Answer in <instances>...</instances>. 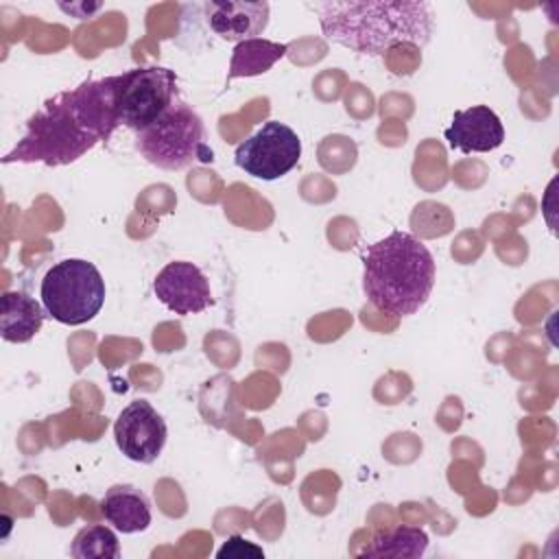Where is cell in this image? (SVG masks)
Here are the masks:
<instances>
[{"label": "cell", "instance_id": "5bb4252c", "mask_svg": "<svg viewBox=\"0 0 559 559\" xmlns=\"http://www.w3.org/2000/svg\"><path fill=\"white\" fill-rule=\"evenodd\" d=\"M288 46L286 44H277L271 39H245L240 44H236L234 55H231V63H229V72H227V83L234 79H242V76H258L269 72L284 55H286Z\"/></svg>", "mask_w": 559, "mask_h": 559}, {"label": "cell", "instance_id": "30bf717a", "mask_svg": "<svg viewBox=\"0 0 559 559\" xmlns=\"http://www.w3.org/2000/svg\"><path fill=\"white\" fill-rule=\"evenodd\" d=\"M443 135L448 146L461 153H489L504 142V127L493 109L487 105H472L454 111Z\"/></svg>", "mask_w": 559, "mask_h": 559}, {"label": "cell", "instance_id": "277c9868", "mask_svg": "<svg viewBox=\"0 0 559 559\" xmlns=\"http://www.w3.org/2000/svg\"><path fill=\"white\" fill-rule=\"evenodd\" d=\"M140 155L162 170H183L194 162H212L201 116L186 103H175L155 122L135 131Z\"/></svg>", "mask_w": 559, "mask_h": 559}, {"label": "cell", "instance_id": "52a82bcc", "mask_svg": "<svg viewBox=\"0 0 559 559\" xmlns=\"http://www.w3.org/2000/svg\"><path fill=\"white\" fill-rule=\"evenodd\" d=\"M301 159L299 135L280 120L264 122L255 133L236 146L234 162L247 175L275 181L290 173Z\"/></svg>", "mask_w": 559, "mask_h": 559}, {"label": "cell", "instance_id": "e0dca14e", "mask_svg": "<svg viewBox=\"0 0 559 559\" xmlns=\"http://www.w3.org/2000/svg\"><path fill=\"white\" fill-rule=\"evenodd\" d=\"M218 559H247V557H253V559H262L264 557V550L247 539H242L240 535H234L229 537L216 552Z\"/></svg>", "mask_w": 559, "mask_h": 559}, {"label": "cell", "instance_id": "9c48e42d", "mask_svg": "<svg viewBox=\"0 0 559 559\" xmlns=\"http://www.w3.org/2000/svg\"><path fill=\"white\" fill-rule=\"evenodd\" d=\"M155 297L175 314H197L214 304L203 271L186 260L168 262L153 280Z\"/></svg>", "mask_w": 559, "mask_h": 559}, {"label": "cell", "instance_id": "7a4b0ae2", "mask_svg": "<svg viewBox=\"0 0 559 559\" xmlns=\"http://www.w3.org/2000/svg\"><path fill=\"white\" fill-rule=\"evenodd\" d=\"M323 35L358 55L380 57L397 44L426 46L432 35L428 2L325 0L314 2Z\"/></svg>", "mask_w": 559, "mask_h": 559}, {"label": "cell", "instance_id": "8fae6325", "mask_svg": "<svg viewBox=\"0 0 559 559\" xmlns=\"http://www.w3.org/2000/svg\"><path fill=\"white\" fill-rule=\"evenodd\" d=\"M207 26L225 41L255 39L264 33L269 24V2H245V0H223L205 2L203 7Z\"/></svg>", "mask_w": 559, "mask_h": 559}, {"label": "cell", "instance_id": "6da1fadb", "mask_svg": "<svg viewBox=\"0 0 559 559\" xmlns=\"http://www.w3.org/2000/svg\"><path fill=\"white\" fill-rule=\"evenodd\" d=\"M118 76L90 79L48 98L28 120L2 164L66 166L81 159L120 127L116 111Z\"/></svg>", "mask_w": 559, "mask_h": 559}, {"label": "cell", "instance_id": "7c38bea8", "mask_svg": "<svg viewBox=\"0 0 559 559\" xmlns=\"http://www.w3.org/2000/svg\"><path fill=\"white\" fill-rule=\"evenodd\" d=\"M105 520L120 533H142L151 526L153 513L148 498L133 485H114L100 500Z\"/></svg>", "mask_w": 559, "mask_h": 559}, {"label": "cell", "instance_id": "2e32d148", "mask_svg": "<svg viewBox=\"0 0 559 559\" xmlns=\"http://www.w3.org/2000/svg\"><path fill=\"white\" fill-rule=\"evenodd\" d=\"M70 552L76 559H118L120 544L109 526L92 524L76 533Z\"/></svg>", "mask_w": 559, "mask_h": 559}, {"label": "cell", "instance_id": "3957f363", "mask_svg": "<svg viewBox=\"0 0 559 559\" xmlns=\"http://www.w3.org/2000/svg\"><path fill=\"white\" fill-rule=\"evenodd\" d=\"M435 258L408 231H391L373 242L362 260V290L386 314H415L435 286Z\"/></svg>", "mask_w": 559, "mask_h": 559}, {"label": "cell", "instance_id": "8992f818", "mask_svg": "<svg viewBox=\"0 0 559 559\" xmlns=\"http://www.w3.org/2000/svg\"><path fill=\"white\" fill-rule=\"evenodd\" d=\"M177 76L164 66H138L118 74L116 111L120 124L140 131L177 100Z\"/></svg>", "mask_w": 559, "mask_h": 559}, {"label": "cell", "instance_id": "ba28073f", "mask_svg": "<svg viewBox=\"0 0 559 559\" xmlns=\"http://www.w3.org/2000/svg\"><path fill=\"white\" fill-rule=\"evenodd\" d=\"M168 428L164 417L144 397L133 400L120 411L114 424V439L118 450L135 463H153L166 443Z\"/></svg>", "mask_w": 559, "mask_h": 559}, {"label": "cell", "instance_id": "5b68a950", "mask_svg": "<svg viewBox=\"0 0 559 559\" xmlns=\"http://www.w3.org/2000/svg\"><path fill=\"white\" fill-rule=\"evenodd\" d=\"M41 306L48 317L63 325L92 321L105 304V280L83 258H66L52 264L39 286Z\"/></svg>", "mask_w": 559, "mask_h": 559}, {"label": "cell", "instance_id": "4fadbf2b", "mask_svg": "<svg viewBox=\"0 0 559 559\" xmlns=\"http://www.w3.org/2000/svg\"><path fill=\"white\" fill-rule=\"evenodd\" d=\"M39 301L22 290H7L0 297V336L9 343H28L44 323Z\"/></svg>", "mask_w": 559, "mask_h": 559}, {"label": "cell", "instance_id": "9a60e30c", "mask_svg": "<svg viewBox=\"0 0 559 559\" xmlns=\"http://www.w3.org/2000/svg\"><path fill=\"white\" fill-rule=\"evenodd\" d=\"M428 548V535L426 531L417 528V526H393V528H384L378 531L369 546L362 550V555L367 557H393V559H404V557H421Z\"/></svg>", "mask_w": 559, "mask_h": 559}]
</instances>
